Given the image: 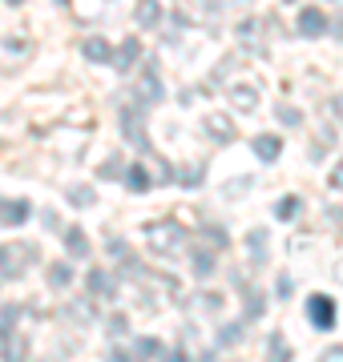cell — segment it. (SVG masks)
<instances>
[{
	"label": "cell",
	"instance_id": "obj_1",
	"mask_svg": "<svg viewBox=\"0 0 343 362\" xmlns=\"http://www.w3.org/2000/svg\"><path fill=\"white\" fill-rule=\"evenodd\" d=\"M37 258H40L37 246H28V242H4V246H0V278H9V282L25 278V270Z\"/></svg>",
	"mask_w": 343,
	"mask_h": 362
},
{
	"label": "cell",
	"instance_id": "obj_2",
	"mask_svg": "<svg viewBox=\"0 0 343 362\" xmlns=\"http://www.w3.org/2000/svg\"><path fill=\"white\" fill-rule=\"evenodd\" d=\"M162 97H166V85H162V77H158V65H145L142 73H137V85H133L130 101H137L142 109H150V105H158Z\"/></svg>",
	"mask_w": 343,
	"mask_h": 362
},
{
	"label": "cell",
	"instance_id": "obj_3",
	"mask_svg": "<svg viewBox=\"0 0 343 362\" xmlns=\"http://www.w3.org/2000/svg\"><path fill=\"white\" fill-rule=\"evenodd\" d=\"M186 238H190V233H186L178 221H154V226H150V246L158 250V254H174V250H182Z\"/></svg>",
	"mask_w": 343,
	"mask_h": 362
},
{
	"label": "cell",
	"instance_id": "obj_4",
	"mask_svg": "<svg viewBox=\"0 0 343 362\" xmlns=\"http://www.w3.org/2000/svg\"><path fill=\"white\" fill-rule=\"evenodd\" d=\"M121 129H125V137H130L133 149L150 153V137H145V109L137 101H130L125 109H121Z\"/></svg>",
	"mask_w": 343,
	"mask_h": 362
},
{
	"label": "cell",
	"instance_id": "obj_5",
	"mask_svg": "<svg viewBox=\"0 0 343 362\" xmlns=\"http://www.w3.org/2000/svg\"><path fill=\"white\" fill-rule=\"evenodd\" d=\"M307 318H311L315 330H335V302H331V294L311 298V302H307Z\"/></svg>",
	"mask_w": 343,
	"mask_h": 362
},
{
	"label": "cell",
	"instance_id": "obj_6",
	"mask_svg": "<svg viewBox=\"0 0 343 362\" xmlns=\"http://www.w3.org/2000/svg\"><path fill=\"white\" fill-rule=\"evenodd\" d=\"M28 57H33V40L28 37H0V61L9 69H16Z\"/></svg>",
	"mask_w": 343,
	"mask_h": 362
},
{
	"label": "cell",
	"instance_id": "obj_7",
	"mask_svg": "<svg viewBox=\"0 0 343 362\" xmlns=\"http://www.w3.org/2000/svg\"><path fill=\"white\" fill-rule=\"evenodd\" d=\"M327 33V16H323V8H315V4H307L303 13H299V37L315 40Z\"/></svg>",
	"mask_w": 343,
	"mask_h": 362
},
{
	"label": "cell",
	"instance_id": "obj_8",
	"mask_svg": "<svg viewBox=\"0 0 343 362\" xmlns=\"http://www.w3.org/2000/svg\"><path fill=\"white\" fill-rule=\"evenodd\" d=\"M137 57H142V40H137V37H130L125 45H118V49H113V57H109V65L118 69V73H130V69L137 65Z\"/></svg>",
	"mask_w": 343,
	"mask_h": 362
},
{
	"label": "cell",
	"instance_id": "obj_9",
	"mask_svg": "<svg viewBox=\"0 0 343 362\" xmlns=\"http://www.w3.org/2000/svg\"><path fill=\"white\" fill-rule=\"evenodd\" d=\"M251 149H254V157H259L263 165H275L279 153H283V137H279V133H259Z\"/></svg>",
	"mask_w": 343,
	"mask_h": 362
},
{
	"label": "cell",
	"instance_id": "obj_10",
	"mask_svg": "<svg viewBox=\"0 0 343 362\" xmlns=\"http://www.w3.org/2000/svg\"><path fill=\"white\" fill-rule=\"evenodd\" d=\"M85 286H89L93 298H118V282H113L109 270H101V266H93V270L85 274Z\"/></svg>",
	"mask_w": 343,
	"mask_h": 362
},
{
	"label": "cell",
	"instance_id": "obj_11",
	"mask_svg": "<svg viewBox=\"0 0 343 362\" xmlns=\"http://www.w3.org/2000/svg\"><path fill=\"white\" fill-rule=\"evenodd\" d=\"M121 181H125V189H133V194H145V189L154 185L150 165H142V161H130V165H125V173H121Z\"/></svg>",
	"mask_w": 343,
	"mask_h": 362
},
{
	"label": "cell",
	"instance_id": "obj_12",
	"mask_svg": "<svg viewBox=\"0 0 343 362\" xmlns=\"http://www.w3.org/2000/svg\"><path fill=\"white\" fill-rule=\"evenodd\" d=\"M28 202H13V197H0V221L13 230V226H21V221H28Z\"/></svg>",
	"mask_w": 343,
	"mask_h": 362
},
{
	"label": "cell",
	"instance_id": "obj_13",
	"mask_svg": "<svg viewBox=\"0 0 343 362\" xmlns=\"http://www.w3.org/2000/svg\"><path fill=\"white\" fill-rule=\"evenodd\" d=\"M162 16H166V13H162L158 0H137V8H133V21H137L142 28H158Z\"/></svg>",
	"mask_w": 343,
	"mask_h": 362
},
{
	"label": "cell",
	"instance_id": "obj_14",
	"mask_svg": "<svg viewBox=\"0 0 343 362\" xmlns=\"http://www.w3.org/2000/svg\"><path fill=\"white\" fill-rule=\"evenodd\" d=\"M65 250L69 258H89V238L81 226H65Z\"/></svg>",
	"mask_w": 343,
	"mask_h": 362
},
{
	"label": "cell",
	"instance_id": "obj_15",
	"mask_svg": "<svg viewBox=\"0 0 343 362\" xmlns=\"http://www.w3.org/2000/svg\"><path fill=\"white\" fill-rule=\"evenodd\" d=\"M206 129H210V137L214 141H235V121H230V117H223V113H210L206 117Z\"/></svg>",
	"mask_w": 343,
	"mask_h": 362
},
{
	"label": "cell",
	"instance_id": "obj_16",
	"mask_svg": "<svg viewBox=\"0 0 343 362\" xmlns=\"http://www.w3.org/2000/svg\"><path fill=\"white\" fill-rule=\"evenodd\" d=\"M81 52H85V61H97V65H109V57H113V49H109L106 37H89L85 45H81Z\"/></svg>",
	"mask_w": 343,
	"mask_h": 362
},
{
	"label": "cell",
	"instance_id": "obj_17",
	"mask_svg": "<svg viewBox=\"0 0 343 362\" xmlns=\"http://www.w3.org/2000/svg\"><path fill=\"white\" fill-rule=\"evenodd\" d=\"M190 270H194V278H210V274L218 270L214 250H194V254H190Z\"/></svg>",
	"mask_w": 343,
	"mask_h": 362
},
{
	"label": "cell",
	"instance_id": "obj_18",
	"mask_svg": "<svg viewBox=\"0 0 343 362\" xmlns=\"http://www.w3.org/2000/svg\"><path fill=\"white\" fill-rule=\"evenodd\" d=\"M230 101H235L238 113H251L254 105H259V89H254V85H235V89H230Z\"/></svg>",
	"mask_w": 343,
	"mask_h": 362
},
{
	"label": "cell",
	"instance_id": "obj_19",
	"mask_svg": "<svg viewBox=\"0 0 343 362\" xmlns=\"http://www.w3.org/2000/svg\"><path fill=\"white\" fill-rule=\"evenodd\" d=\"M133 358H166V342L162 338H137L133 342Z\"/></svg>",
	"mask_w": 343,
	"mask_h": 362
},
{
	"label": "cell",
	"instance_id": "obj_20",
	"mask_svg": "<svg viewBox=\"0 0 343 362\" xmlns=\"http://www.w3.org/2000/svg\"><path fill=\"white\" fill-rule=\"evenodd\" d=\"M266 230H251L247 233V250H251V258H254V266H266Z\"/></svg>",
	"mask_w": 343,
	"mask_h": 362
},
{
	"label": "cell",
	"instance_id": "obj_21",
	"mask_svg": "<svg viewBox=\"0 0 343 362\" xmlns=\"http://www.w3.org/2000/svg\"><path fill=\"white\" fill-rule=\"evenodd\" d=\"M263 314H266L263 290H247V314H242V322H251V318H263Z\"/></svg>",
	"mask_w": 343,
	"mask_h": 362
},
{
	"label": "cell",
	"instance_id": "obj_22",
	"mask_svg": "<svg viewBox=\"0 0 343 362\" xmlns=\"http://www.w3.org/2000/svg\"><path fill=\"white\" fill-rule=\"evenodd\" d=\"M69 318H77V322H89V318H97V306H93V294L89 298H77L73 306H69Z\"/></svg>",
	"mask_w": 343,
	"mask_h": 362
},
{
	"label": "cell",
	"instance_id": "obj_23",
	"mask_svg": "<svg viewBox=\"0 0 343 362\" xmlns=\"http://www.w3.org/2000/svg\"><path fill=\"white\" fill-rule=\"evenodd\" d=\"M93 202H97L93 185H73V189H69V206H73V209H89Z\"/></svg>",
	"mask_w": 343,
	"mask_h": 362
},
{
	"label": "cell",
	"instance_id": "obj_24",
	"mask_svg": "<svg viewBox=\"0 0 343 362\" xmlns=\"http://www.w3.org/2000/svg\"><path fill=\"white\" fill-rule=\"evenodd\" d=\"M242 326H247V322H226V326H218V346H238V342H242V334H247Z\"/></svg>",
	"mask_w": 343,
	"mask_h": 362
},
{
	"label": "cell",
	"instance_id": "obj_25",
	"mask_svg": "<svg viewBox=\"0 0 343 362\" xmlns=\"http://www.w3.org/2000/svg\"><path fill=\"white\" fill-rule=\"evenodd\" d=\"M49 286H53V290H69V286H73V266L57 262L53 270H49Z\"/></svg>",
	"mask_w": 343,
	"mask_h": 362
},
{
	"label": "cell",
	"instance_id": "obj_26",
	"mask_svg": "<svg viewBox=\"0 0 343 362\" xmlns=\"http://www.w3.org/2000/svg\"><path fill=\"white\" fill-rule=\"evenodd\" d=\"M259 33H263V25H259V21H242V25H238V37H242V45L263 52V45H259Z\"/></svg>",
	"mask_w": 343,
	"mask_h": 362
},
{
	"label": "cell",
	"instance_id": "obj_27",
	"mask_svg": "<svg viewBox=\"0 0 343 362\" xmlns=\"http://www.w3.org/2000/svg\"><path fill=\"white\" fill-rule=\"evenodd\" d=\"M174 173H178V169H174L170 161H166V157H158V161H154V169H150V177L158 181V185H170Z\"/></svg>",
	"mask_w": 343,
	"mask_h": 362
},
{
	"label": "cell",
	"instance_id": "obj_28",
	"mask_svg": "<svg viewBox=\"0 0 343 362\" xmlns=\"http://www.w3.org/2000/svg\"><path fill=\"white\" fill-rule=\"evenodd\" d=\"M25 350H28V342L16 334V330H13V334H4V358H21Z\"/></svg>",
	"mask_w": 343,
	"mask_h": 362
},
{
	"label": "cell",
	"instance_id": "obj_29",
	"mask_svg": "<svg viewBox=\"0 0 343 362\" xmlns=\"http://www.w3.org/2000/svg\"><path fill=\"white\" fill-rule=\"evenodd\" d=\"M202 242L210 250H226L230 246V238H226V230H218V226H206V233H202Z\"/></svg>",
	"mask_w": 343,
	"mask_h": 362
},
{
	"label": "cell",
	"instance_id": "obj_30",
	"mask_svg": "<svg viewBox=\"0 0 343 362\" xmlns=\"http://www.w3.org/2000/svg\"><path fill=\"white\" fill-rule=\"evenodd\" d=\"M174 181H182L186 189H190V185H202V181H206V165H194V169H182V173H174Z\"/></svg>",
	"mask_w": 343,
	"mask_h": 362
},
{
	"label": "cell",
	"instance_id": "obj_31",
	"mask_svg": "<svg viewBox=\"0 0 343 362\" xmlns=\"http://www.w3.org/2000/svg\"><path fill=\"white\" fill-rule=\"evenodd\" d=\"M275 117L283 121V125H291V129H299V125H303V113H299L295 105H279V109H275Z\"/></svg>",
	"mask_w": 343,
	"mask_h": 362
},
{
	"label": "cell",
	"instance_id": "obj_32",
	"mask_svg": "<svg viewBox=\"0 0 343 362\" xmlns=\"http://www.w3.org/2000/svg\"><path fill=\"white\" fill-rule=\"evenodd\" d=\"M299 209H303V202H299V197H283V202H279V206H275V218L291 221V218H295V214H299Z\"/></svg>",
	"mask_w": 343,
	"mask_h": 362
},
{
	"label": "cell",
	"instance_id": "obj_33",
	"mask_svg": "<svg viewBox=\"0 0 343 362\" xmlns=\"http://www.w3.org/2000/svg\"><path fill=\"white\" fill-rule=\"evenodd\" d=\"M16 318H21V306H4V310H0V338L13 334V322H16Z\"/></svg>",
	"mask_w": 343,
	"mask_h": 362
},
{
	"label": "cell",
	"instance_id": "obj_34",
	"mask_svg": "<svg viewBox=\"0 0 343 362\" xmlns=\"http://www.w3.org/2000/svg\"><path fill=\"white\" fill-rule=\"evenodd\" d=\"M266 350H271V358H291V346L283 342V334H271V338H266Z\"/></svg>",
	"mask_w": 343,
	"mask_h": 362
},
{
	"label": "cell",
	"instance_id": "obj_35",
	"mask_svg": "<svg viewBox=\"0 0 343 362\" xmlns=\"http://www.w3.org/2000/svg\"><path fill=\"white\" fill-rule=\"evenodd\" d=\"M109 334H113V338L130 334V318H125V314H113V318H109Z\"/></svg>",
	"mask_w": 343,
	"mask_h": 362
},
{
	"label": "cell",
	"instance_id": "obj_36",
	"mask_svg": "<svg viewBox=\"0 0 343 362\" xmlns=\"http://www.w3.org/2000/svg\"><path fill=\"white\" fill-rule=\"evenodd\" d=\"M121 173H125V169H121V161H118V157H109L106 165H101V177H106V181H118Z\"/></svg>",
	"mask_w": 343,
	"mask_h": 362
},
{
	"label": "cell",
	"instance_id": "obj_37",
	"mask_svg": "<svg viewBox=\"0 0 343 362\" xmlns=\"http://www.w3.org/2000/svg\"><path fill=\"white\" fill-rule=\"evenodd\" d=\"M198 306H202V310H218V306H223V298L214 294V290H202V294H198Z\"/></svg>",
	"mask_w": 343,
	"mask_h": 362
},
{
	"label": "cell",
	"instance_id": "obj_38",
	"mask_svg": "<svg viewBox=\"0 0 343 362\" xmlns=\"http://www.w3.org/2000/svg\"><path fill=\"white\" fill-rule=\"evenodd\" d=\"M275 290H279V298H291V290H295V282H291L287 274H279V282H275Z\"/></svg>",
	"mask_w": 343,
	"mask_h": 362
},
{
	"label": "cell",
	"instance_id": "obj_39",
	"mask_svg": "<svg viewBox=\"0 0 343 362\" xmlns=\"http://www.w3.org/2000/svg\"><path fill=\"white\" fill-rule=\"evenodd\" d=\"M331 189H343V161L331 169Z\"/></svg>",
	"mask_w": 343,
	"mask_h": 362
},
{
	"label": "cell",
	"instance_id": "obj_40",
	"mask_svg": "<svg viewBox=\"0 0 343 362\" xmlns=\"http://www.w3.org/2000/svg\"><path fill=\"white\" fill-rule=\"evenodd\" d=\"M327 358H331V362H343V346H331V350H327Z\"/></svg>",
	"mask_w": 343,
	"mask_h": 362
},
{
	"label": "cell",
	"instance_id": "obj_41",
	"mask_svg": "<svg viewBox=\"0 0 343 362\" xmlns=\"http://www.w3.org/2000/svg\"><path fill=\"white\" fill-rule=\"evenodd\" d=\"M331 109H335V117H339V121H343V93H339V97H335V101H331Z\"/></svg>",
	"mask_w": 343,
	"mask_h": 362
},
{
	"label": "cell",
	"instance_id": "obj_42",
	"mask_svg": "<svg viewBox=\"0 0 343 362\" xmlns=\"http://www.w3.org/2000/svg\"><path fill=\"white\" fill-rule=\"evenodd\" d=\"M4 4H21V0H4Z\"/></svg>",
	"mask_w": 343,
	"mask_h": 362
},
{
	"label": "cell",
	"instance_id": "obj_43",
	"mask_svg": "<svg viewBox=\"0 0 343 362\" xmlns=\"http://www.w3.org/2000/svg\"><path fill=\"white\" fill-rule=\"evenodd\" d=\"M57 4H61V8H65V4H69V0H57Z\"/></svg>",
	"mask_w": 343,
	"mask_h": 362
},
{
	"label": "cell",
	"instance_id": "obj_44",
	"mask_svg": "<svg viewBox=\"0 0 343 362\" xmlns=\"http://www.w3.org/2000/svg\"><path fill=\"white\" fill-rule=\"evenodd\" d=\"M283 4H299V0H283Z\"/></svg>",
	"mask_w": 343,
	"mask_h": 362
}]
</instances>
